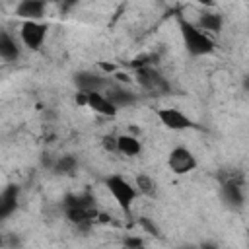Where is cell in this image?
Segmentation results:
<instances>
[{
    "mask_svg": "<svg viewBox=\"0 0 249 249\" xmlns=\"http://www.w3.org/2000/svg\"><path fill=\"white\" fill-rule=\"evenodd\" d=\"M179 33L183 39V47L185 51L198 58V56H208L216 51V43L210 37V33L202 31L195 21H189L185 18H179Z\"/></svg>",
    "mask_w": 249,
    "mask_h": 249,
    "instance_id": "cell-1",
    "label": "cell"
},
{
    "mask_svg": "<svg viewBox=\"0 0 249 249\" xmlns=\"http://www.w3.org/2000/svg\"><path fill=\"white\" fill-rule=\"evenodd\" d=\"M103 183H105L107 191L111 193V196L115 198V202L119 204V208L124 212V216L130 218L132 206H134V202H136V198H138V195H140L138 189H136V185L130 183L126 177H123V175H119V173L107 175Z\"/></svg>",
    "mask_w": 249,
    "mask_h": 249,
    "instance_id": "cell-2",
    "label": "cell"
},
{
    "mask_svg": "<svg viewBox=\"0 0 249 249\" xmlns=\"http://www.w3.org/2000/svg\"><path fill=\"white\" fill-rule=\"evenodd\" d=\"M134 82L140 86V89L152 93V95H167L171 93V84L167 82V78L154 66H140L134 70Z\"/></svg>",
    "mask_w": 249,
    "mask_h": 249,
    "instance_id": "cell-3",
    "label": "cell"
},
{
    "mask_svg": "<svg viewBox=\"0 0 249 249\" xmlns=\"http://www.w3.org/2000/svg\"><path fill=\"white\" fill-rule=\"evenodd\" d=\"M49 33V23L43 19H25L21 21L19 27V39L23 43V47H27L29 51H39L45 45Z\"/></svg>",
    "mask_w": 249,
    "mask_h": 249,
    "instance_id": "cell-4",
    "label": "cell"
},
{
    "mask_svg": "<svg viewBox=\"0 0 249 249\" xmlns=\"http://www.w3.org/2000/svg\"><path fill=\"white\" fill-rule=\"evenodd\" d=\"M196 165H198V161H196V156L191 152V148H187V146L171 148V152L167 156V167L175 175H187V173L195 171Z\"/></svg>",
    "mask_w": 249,
    "mask_h": 249,
    "instance_id": "cell-5",
    "label": "cell"
},
{
    "mask_svg": "<svg viewBox=\"0 0 249 249\" xmlns=\"http://www.w3.org/2000/svg\"><path fill=\"white\" fill-rule=\"evenodd\" d=\"M113 78L105 76V74H99V72H93V70H78L74 72L72 76V84L76 86L78 91H105L109 88Z\"/></svg>",
    "mask_w": 249,
    "mask_h": 249,
    "instance_id": "cell-6",
    "label": "cell"
},
{
    "mask_svg": "<svg viewBox=\"0 0 249 249\" xmlns=\"http://www.w3.org/2000/svg\"><path fill=\"white\" fill-rule=\"evenodd\" d=\"M156 117L169 130H187V128H195L196 126L195 121L191 117H187L177 107H161V109L156 111Z\"/></svg>",
    "mask_w": 249,
    "mask_h": 249,
    "instance_id": "cell-7",
    "label": "cell"
},
{
    "mask_svg": "<svg viewBox=\"0 0 249 249\" xmlns=\"http://www.w3.org/2000/svg\"><path fill=\"white\" fill-rule=\"evenodd\" d=\"M220 198L224 202V206H228L230 210H241L245 206V191H243V183H235V181H222L220 183Z\"/></svg>",
    "mask_w": 249,
    "mask_h": 249,
    "instance_id": "cell-8",
    "label": "cell"
},
{
    "mask_svg": "<svg viewBox=\"0 0 249 249\" xmlns=\"http://www.w3.org/2000/svg\"><path fill=\"white\" fill-rule=\"evenodd\" d=\"M202 31L210 33V35H220L222 29H224V23H226V18L220 10L216 8H202L196 21H195Z\"/></svg>",
    "mask_w": 249,
    "mask_h": 249,
    "instance_id": "cell-9",
    "label": "cell"
},
{
    "mask_svg": "<svg viewBox=\"0 0 249 249\" xmlns=\"http://www.w3.org/2000/svg\"><path fill=\"white\" fill-rule=\"evenodd\" d=\"M105 95L119 107V109H128V107H132V105H136L138 103V93L136 91H132L130 88H126L124 84H109V88L105 89Z\"/></svg>",
    "mask_w": 249,
    "mask_h": 249,
    "instance_id": "cell-10",
    "label": "cell"
},
{
    "mask_svg": "<svg viewBox=\"0 0 249 249\" xmlns=\"http://www.w3.org/2000/svg\"><path fill=\"white\" fill-rule=\"evenodd\" d=\"M88 109L109 119L117 117L119 113V107L105 95V91H88Z\"/></svg>",
    "mask_w": 249,
    "mask_h": 249,
    "instance_id": "cell-11",
    "label": "cell"
},
{
    "mask_svg": "<svg viewBox=\"0 0 249 249\" xmlns=\"http://www.w3.org/2000/svg\"><path fill=\"white\" fill-rule=\"evenodd\" d=\"M47 12V0H19L16 6V16L19 19H43Z\"/></svg>",
    "mask_w": 249,
    "mask_h": 249,
    "instance_id": "cell-12",
    "label": "cell"
},
{
    "mask_svg": "<svg viewBox=\"0 0 249 249\" xmlns=\"http://www.w3.org/2000/svg\"><path fill=\"white\" fill-rule=\"evenodd\" d=\"M18 202H19V187L18 185H8L0 193V218L6 220L8 216H12L18 208Z\"/></svg>",
    "mask_w": 249,
    "mask_h": 249,
    "instance_id": "cell-13",
    "label": "cell"
},
{
    "mask_svg": "<svg viewBox=\"0 0 249 249\" xmlns=\"http://www.w3.org/2000/svg\"><path fill=\"white\" fill-rule=\"evenodd\" d=\"M0 56L4 62H18L21 56V47L8 31L0 33Z\"/></svg>",
    "mask_w": 249,
    "mask_h": 249,
    "instance_id": "cell-14",
    "label": "cell"
},
{
    "mask_svg": "<svg viewBox=\"0 0 249 249\" xmlns=\"http://www.w3.org/2000/svg\"><path fill=\"white\" fill-rule=\"evenodd\" d=\"M117 154L126 158H136L142 154V142L134 134H119L117 136Z\"/></svg>",
    "mask_w": 249,
    "mask_h": 249,
    "instance_id": "cell-15",
    "label": "cell"
},
{
    "mask_svg": "<svg viewBox=\"0 0 249 249\" xmlns=\"http://www.w3.org/2000/svg\"><path fill=\"white\" fill-rule=\"evenodd\" d=\"M76 169H78V158L74 154L56 156V161H54V167H53L54 175H72Z\"/></svg>",
    "mask_w": 249,
    "mask_h": 249,
    "instance_id": "cell-16",
    "label": "cell"
},
{
    "mask_svg": "<svg viewBox=\"0 0 249 249\" xmlns=\"http://www.w3.org/2000/svg\"><path fill=\"white\" fill-rule=\"evenodd\" d=\"M134 185H136V189H138L140 195H144V196H148V198H156V195H158V185H156V181H154L150 175L138 173V175L134 177Z\"/></svg>",
    "mask_w": 249,
    "mask_h": 249,
    "instance_id": "cell-17",
    "label": "cell"
},
{
    "mask_svg": "<svg viewBox=\"0 0 249 249\" xmlns=\"http://www.w3.org/2000/svg\"><path fill=\"white\" fill-rule=\"evenodd\" d=\"M136 224H138L146 233H150V235H156V237H160V235H161L160 226H158L152 218H148V216H138V218H136Z\"/></svg>",
    "mask_w": 249,
    "mask_h": 249,
    "instance_id": "cell-18",
    "label": "cell"
},
{
    "mask_svg": "<svg viewBox=\"0 0 249 249\" xmlns=\"http://www.w3.org/2000/svg\"><path fill=\"white\" fill-rule=\"evenodd\" d=\"M123 245L128 249H140L146 245V241L140 235H126V237H123Z\"/></svg>",
    "mask_w": 249,
    "mask_h": 249,
    "instance_id": "cell-19",
    "label": "cell"
},
{
    "mask_svg": "<svg viewBox=\"0 0 249 249\" xmlns=\"http://www.w3.org/2000/svg\"><path fill=\"white\" fill-rule=\"evenodd\" d=\"M101 146L105 152H111V154H117V136L115 134H105L101 138Z\"/></svg>",
    "mask_w": 249,
    "mask_h": 249,
    "instance_id": "cell-20",
    "label": "cell"
},
{
    "mask_svg": "<svg viewBox=\"0 0 249 249\" xmlns=\"http://www.w3.org/2000/svg\"><path fill=\"white\" fill-rule=\"evenodd\" d=\"M111 78H113L115 82H119V84H124V86H128V84L134 82V80L130 78V74H128V72H123V70H115V72L111 74Z\"/></svg>",
    "mask_w": 249,
    "mask_h": 249,
    "instance_id": "cell-21",
    "label": "cell"
},
{
    "mask_svg": "<svg viewBox=\"0 0 249 249\" xmlns=\"http://www.w3.org/2000/svg\"><path fill=\"white\" fill-rule=\"evenodd\" d=\"M54 161H56V158H54L53 154H49V152H43V154H41V167H43V169L53 171Z\"/></svg>",
    "mask_w": 249,
    "mask_h": 249,
    "instance_id": "cell-22",
    "label": "cell"
},
{
    "mask_svg": "<svg viewBox=\"0 0 249 249\" xmlns=\"http://www.w3.org/2000/svg\"><path fill=\"white\" fill-rule=\"evenodd\" d=\"M74 101H76V105H82V107H88V93H86V91H78V89H76V95H74Z\"/></svg>",
    "mask_w": 249,
    "mask_h": 249,
    "instance_id": "cell-23",
    "label": "cell"
},
{
    "mask_svg": "<svg viewBox=\"0 0 249 249\" xmlns=\"http://www.w3.org/2000/svg\"><path fill=\"white\" fill-rule=\"evenodd\" d=\"M241 89H243V93H249V74H245L241 78Z\"/></svg>",
    "mask_w": 249,
    "mask_h": 249,
    "instance_id": "cell-24",
    "label": "cell"
},
{
    "mask_svg": "<svg viewBox=\"0 0 249 249\" xmlns=\"http://www.w3.org/2000/svg\"><path fill=\"white\" fill-rule=\"evenodd\" d=\"M202 8H216V0H196Z\"/></svg>",
    "mask_w": 249,
    "mask_h": 249,
    "instance_id": "cell-25",
    "label": "cell"
},
{
    "mask_svg": "<svg viewBox=\"0 0 249 249\" xmlns=\"http://www.w3.org/2000/svg\"><path fill=\"white\" fill-rule=\"evenodd\" d=\"M62 2V6H64V10H70L72 6H76L80 0H60Z\"/></svg>",
    "mask_w": 249,
    "mask_h": 249,
    "instance_id": "cell-26",
    "label": "cell"
},
{
    "mask_svg": "<svg viewBox=\"0 0 249 249\" xmlns=\"http://www.w3.org/2000/svg\"><path fill=\"white\" fill-rule=\"evenodd\" d=\"M99 66H101V68H103V70H105V72H111V74H113V72H115V70H117V68H115V66H113V64H103V62H101V64H99Z\"/></svg>",
    "mask_w": 249,
    "mask_h": 249,
    "instance_id": "cell-27",
    "label": "cell"
},
{
    "mask_svg": "<svg viewBox=\"0 0 249 249\" xmlns=\"http://www.w3.org/2000/svg\"><path fill=\"white\" fill-rule=\"evenodd\" d=\"M200 247H218V243L216 241H202Z\"/></svg>",
    "mask_w": 249,
    "mask_h": 249,
    "instance_id": "cell-28",
    "label": "cell"
}]
</instances>
